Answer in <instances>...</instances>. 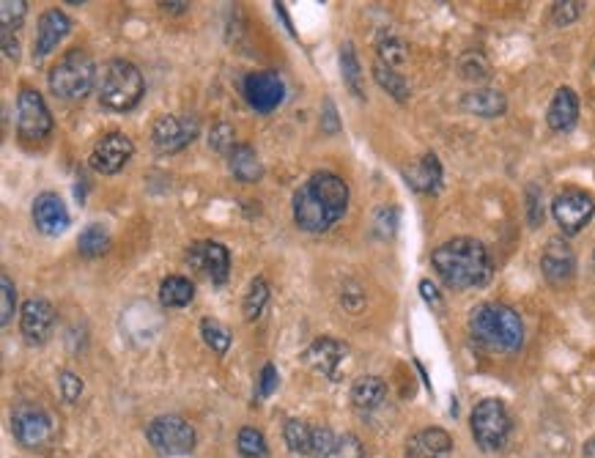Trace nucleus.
Returning a JSON list of instances; mask_svg holds the SVG:
<instances>
[{"instance_id": "obj_15", "label": "nucleus", "mask_w": 595, "mask_h": 458, "mask_svg": "<svg viewBox=\"0 0 595 458\" xmlns=\"http://www.w3.org/2000/svg\"><path fill=\"white\" fill-rule=\"evenodd\" d=\"M349 357V346L346 343L335 341V338H316L310 343L308 352H305V363L319 373L327 376L332 382H340V368Z\"/></svg>"}, {"instance_id": "obj_20", "label": "nucleus", "mask_w": 595, "mask_h": 458, "mask_svg": "<svg viewBox=\"0 0 595 458\" xmlns=\"http://www.w3.org/2000/svg\"><path fill=\"white\" fill-rule=\"evenodd\" d=\"M453 453V439L442 428H425L409 439L406 458H450Z\"/></svg>"}, {"instance_id": "obj_40", "label": "nucleus", "mask_w": 595, "mask_h": 458, "mask_svg": "<svg viewBox=\"0 0 595 458\" xmlns=\"http://www.w3.org/2000/svg\"><path fill=\"white\" fill-rule=\"evenodd\" d=\"M236 132L231 124H214L212 132H209V146H212L214 151H223V154H231V149H234L236 143Z\"/></svg>"}, {"instance_id": "obj_35", "label": "nucleus", "mask_w": 595, "mask_h": 458, "mask_svg": "<svg viewBox=\"0 0 595 458\" xmlns=\"http://www.w3.org/2000/svg\"><path fill=\"white\" fill-rule=\"evenodd\" d=\"M201 335H203V341H206V346H209L212 352L225 354L228 349H231V332L225 330L220 321L203 319L201 321Z\"/></svg>"}, {"instance_id": "obj_19", "label": "nucleus", "mask_w": 595, "mask_h": 458, "mask_svg": "<svg viewBox=\"0 0 595 458\" xmlns=\"http://www.w3.org/2000/svg\"><path fill=\"white\" fill-rule=\"evenodd\" d=\"M541 269L543 277H546L549 283H554V286L568 283L576 272V256L574 250H571V245H568L565 239H560V236H557V239H549V245H546V250H543L541 256Z\"/></svg>"}, {"instance_id": "obj_25", "label": "nucleus", "mask_w": 595, "mask_h": 458, "mask_svg": "<svg viewBox=\"0 0 595 458\" xmlns=\"http://www.w3.org/2000/svg\"><path fill=\"white\" fill-rule=\"evenodd\" d=\"M387 398V384L379 376H362L351 387V404L357 406L360 412H373L379 409Z\"/></svg>"}, {"instance_id": "obj_16", "label": "nucleus", "mask_w": 595, "mask_h": 458, "mask_svg": "<svg viewBox=\"0 0 595 458\" xmlns=\"http://www.w3.org/2000/svg\"><path fill=\"white\" fill-rule=\"evenodd\" d=\"M55 324V308L42 297L28 299L22 305L20 313V330L28 343H44L50 338Z\"/></svg>"}, {"instance_id": "obj_45", "label": "nucleus", "mask_w": 595, "mask_h": 458, "mask_svg": "<svg viewBox=\"0 0 595 458\" xmlns=\"http://www.w3.org/2000/svg\"><path fill=\"white\" fill-rule=\"evenodd\" d=\"M321 129L327 132V135H335L340 129L338 124V113H335V105H332V99L324 102V118H321Z\"/></svg>"}, {"instance_id": "obj_42", "label": "nucleus", "mask_w": 595, "mask_h": 458, "mask_svg": "<svg viewBox=\"0 0 595 458\" xmlns=\"http://www.w3.org/2000/svg\"><path fill=\"white\" fill-rule=\"evenodd\" d=\"M582 9H585V3H579V0H571V3H554L552 20L557 22V25H571L574 20H579Z\"/></svg>"}, {"instance_id": "obj_4", "label": "nucleus", "mask_w": 595, "mask_h": 458, "mask_svg": "<svg viewBox=\"0 0 595 458\" xmlns=\"http://www.w3.org/2000/svg\"><path fill=\"white\" fill-rule=\"evenodd\" d=\"M143 91H146V83H143L140 69L132 61H124V58L107 61L99 77H96L99 102L107 110H116V113H129L132 107H138Z\"/></svg>"}, {"instance_id": "obj_17", "label": "nucleus", "mask_w": 595, "mask_h": 458, "mask_svg": "<svg viewBox=\"0 0 595 458\" xmlns=\"http://www.w3.org/2000/svg\"><path fill=\"white\" fill-rule=\"evenodd\" d=\"M69 31H72V20L66 17L64 11H58V9L44 11L42 17H39V25H36L33 58H36V61L47 58V55L53 53L55 47L69 36Z\"/></svg>"}, {"instance_id": "obj_37", "label": "nucleus", "mask_w": 595, "mask_h": 458, "mask_svg": "<svg viewBox=\"0 0 595 458\" xmlns=\"http://www.w3.org/2000/svg\"><path fill=\"white\" fill-rule=\"evenodd\" d=\"M338 445V437L332 434L327 426H313V437H310V456L313 458H332Z\"/></svg>"}, {"instance_id": "obj_31", "label": "nucleus", "mask_w": 595, "mask_h": 458, "mask_svg": "<svg viewBox=\"0 0 595 458\" xmlns=\"http://www.w3.org/2000/svg\"><path fill=\"white\" fill-rule=\"evenodd\" d=\"M266 302H269V283H266L264 277H255L250 288H247L245 302H242V310H245V319L255 321L261 319V313H264Z\"/></svg>"}, {"instance_id": "obj_8", "label": "nucleus", "mask_w": 595, "mask_h": 458, "mask_svg": "<svg viewBox=\"0 0 595 458\" xmlns=\"http://www.w3.org/2000/svg\"><path fill=\"white\" fill-rule=\"evenodd\" d=\"M17 132L25 140H42L53 132V116L44 105L42 94L36 88H20L17 96Z\"/></svg>"}, {"instance_id": "obj_11", "label": "nucleus", "mask_w": 595, "mask_h": 458, "mask_svg": "<svg viewBox=\"0 0 595 458\" xmlns=\"http://www.w3.org/2000/svg\"><path fill=\"white\" fill-rule=\"evenodd\" d=\"M198 135V121L190 116H160L151 127V143L160 154H176Z\"/></svg>"}, {"instance_id": "obj_24", "label": "nucleus", "mask_w": 595, "mask_h": 458, "mask_svg": "<svg viewBox=\"0 0 595 458\" xmlns=\"http://www.w3.org/2000/svg\"><path fill=\"white\" fill-rule=\"evenodd\" d=\"M228 168H231V173L242 184L261 182V176H264V165L258 160V154L253 151V146H245V143H236L234 149H231V154H228Z\"/></svg>"}, {"instance_id": "obj_36", "label": "nucleus", "mask_w": 595, "mask_h": 458, "mask_svg": "<svg viewBox=\"0 0 595 458\" xmlns=\"http://www.w3.org/2000/svg\"><path fill=\"white\" fill-rule=\"evenodd\" d=\"M458 72H461L464 80L483 83V80H489L491 77V66L480 53H467V55H461V61H458Z\"/></svg>"}, {"instance_id": "obj_41", "label": "nucleus", "mask_w": 595, "mask_h": 458, "mask_svg": "<svg viewBox=\"0 0 595 458\" xmlns=\"http://www.w3.org/2000/svg\"><path fill=\"white\" fill-rule=\"evenodd\" d=\"M58 384H61V395H64V401H69V404H75L77 398L83 395V379H80L77 373L61 371Z\"/></svg>"}, {"instance_id": "obj_29", "label": "nucleus", "mask_w": 595, "mask_h": 458, "mask_svg": "<svg viewBox=\"0 0 595 458\" xmlns=\"http://www.w3.org/2000/svg\"><path fill=\"white\" fill-rule=\"evenodd\" d=\"M77 247H80V253L85 258H96L107 253V247H110V234H107L105 225H88L80 239H77Z\"/></svg>"}, {"instance_id": "obj_44", "label": "nucleus", "mask_w": 595, "mask_h": 458, "mask_svg": "<svg viewBox=\"0 0 595 458\" xmlns=\"http://www.w3.org/2000/svg\"><path fill=\"white\" fill-rule=\"evenodd\" d=\"M277 390V368L272 363L264 365L261 379H258V398H269Z\"/></svg>"}, {"instance_id": "obj_9", "label": "nucleus", "mask_w": 595, "mask_h": 458, "mask_svg": "<svg viewBox=\"0 0 595 458\" xmlns=\"http://www.w3.org/2000/svg\"><path fill=\"white\" fill-rule=\"evenodd\" d=\"M11 431L22 448H42L53 437V420L36 404H20L11 415Z\"/></svg>"}, {"instance_id": "obj_21", "label": "nucleus", "mask_w": 595, "mask_h": 458, "mask_svg": "<svg viewBox=\"0 0 595 458\" xmlns=\"http://www.w3.org/2000/svg\"><path fill=\"white\" fill-rule=\"evenodd\" d=\"M404 179L415 192L436 195L439 187H442V165H439V160H436V154H425L423 160L417 162V165L406 168Z\"/></svg>"}, {"instance_id": "obj_6", "label": "nucleus", "mask_w": 595, "mask_h": 458, "mask_svg": "<svg viewBox=\"0 0 595 458\" xmlns=\"http://www.w3.org/2000/svg\"><path fill=\"white\" fill-rule=\"evenodd\" d=\"M146 439L162 458L187 456L195 450V428L179 415L154 417L146 428Z\"/></svg>"}, {"instance_id": "obj_18", "label": "nucleus", "mask_w": 595, "mask_h": 458, "mask_svg": "<svg viewBox=\"0 0 595 458\" xmlns=\"http://www.w3.org/2000/svg\"><path fill=\"white\" fill-rule=\"evenodd\" d=\"M33 225L42 231L44 236H58L69 228V209L61 195L55 192H42L33 201Z\"/></svg>"}, {"instance_id": "obj_34", "label": "nucleus", "mask_w": 595, "mask_h": 458, "mask_svg": "<svg viewBox=\"0 0 595 458\" xmlns=\"http://www.w3.org/2000/svg\"><path fill=\"white\" fill-rule=\"evenodd\" d=\"M236 448L242 458H266L269 448H266L264 434L258 428H242L236 437Z\"/></svg>"}, {"instance_id": "obj_5", "label": "nucleus", "mask_w": 595, "mask_h": 458, "mask_svg": "<svg viewBox=\"0 0 595 458\" xmlns=\"http://www.w3.org/2000/svg\"><path fill=\"white\" fill-rule=\"evenodd\" d=\"M96 72L94 58L75 47L58 58V64L50 69V91H53L58 99H83L91 88H94Z\"/></svg>"}, {"instance_id": "obj_43", "label": "nucleus", "mask_w": 595, "mask_h": 458, "mask_svg": "<svg viewBox=\"0 0 595 458\" xmlns=\"http://www.w3.org/2000/svg\"><path fill=\"white\" fill-rule=\"evenodd\" d=\"M332 458H365V450H362L360 439L354 437V434H343V437H338V445H335Z\"/></svg>"}, {"instance_id": "obj_23", "label": "nucleus", "mask_w": 595, "mask_h": 458, "mask_svg": "<svg viewBox=\"0 0 595 458\" xmlns=\"http://www.w3.org/2000/svg\"><path fill=\"white\" fill-rule=\"evenodd\" d=\"M576 118H579V99L571 88H560L549 105V113H546L549 127L554 132H568V129H574Z\"/></svg>"}, {"instance_id": "obj_10", "label": "nucleus", "mask_w": 595, "mask_h": 458, "mask_svg": "<svg viewBox=\"0 0 595 458\" xmlns=\"http://www.w3.org/2000/svg\"><path fill=\"white\" fill-rule=\"evenodd\" d=\"M593 212H595L593 195L585 190H565L560 192L552 203L554 220H557V225L563 228V234L568 236L579 234V231L590 223Z\"/></svg>"}, {"instance_id": "obj_2", "label": "nucleus", "mask_w": 595, "mask_h": 458, "mask_svg": "<svg viewBox=\"0 0 595 458\" xmlns=\"http://www.w3.org/2000/svg\"><path fill=\"white\" fill-rule=\"evenodd\" d=\"M431 264L436 275L442 277V283L456 291L486 286L494 275V264H491L486 245L469 236H458L436 247L431 253Z\"/></svg>"}, {"instance_id": "obj_1", "label": "nucleus", "mask_w": 595, "mask_h": 458, "mask_svg": "<svg viewBox=\"0 0 595 458\" xmlns=\"http://www.w3.org/2000/svg\"><path fill=\"white\" fill-rule=\"evenodd\" d=\"M349 187L335 173H313L308 182L294 192V223L302 231L321 234L346 214Z\"/></svg>"}, {"instance_id": "obj_32", "label": "nucleus", "mask_w": 595, "mask_h": 458, "mask_svg": "<svg viewBox=\"0 0 595 458\" xmlns=\"http://www.w3.org/2000/svg\"><path fill=\"white\" fill-rule=\"evenodd\" d=\"M310 437H313V426L302 423V420H288L283 428V439L291 453L299 456H310Z\"/></svg>"}, {"instance_id": "obj_14", "label": "nucleus", "mask_w": 595, "mask_h": 458, "mask_svg": "<svg viewBox=\"0 0 595 458\" xmlns=\"http://www.w3.org/2000/svg\"><path fill=\"white\" fill-rule=\"evenodd\" d=\"M187 261H190V267L198 269L203 277H209L217 286H223L231 272V256L220 242H195L187 250Z\"/></svg>"}, {"instance_id": "obj_13", "label": "nucleus", "mask_w": 595, "mask_h": 458, "mask_svg": "<svg viewBox=\"0 0 595 458\" xmlns=\"http://www.w3.org/2000/svg\"><path fill=\"white\" fill-rule=\"evenodd\" d=\"M286 96V86L277 72L264 69V72H250L245 77V99L250 102L255 113H272L280 107Z\"/></svg>"}, {"instance_id": "obj_30", "label": "nucleus", "mask_w": 595, "mask_h": 458, "mask_svg": "<svg viewBox=\"0 0 595 458\" xmlns=\"http://www.w3.org/2000/svg\"><path fill=\"white\" fill-rule=\"evenodd\" d=\"M25 14H28L25 0H3L0 3V36H14L20 31Z\"/></svg>"}, {"instance_id": "obj_28", "label": "nucleus", "mask_w": 595, "mask_h": 458, "mask_svg": "<svg viewBox=\"0 0 595 458\" xmlns=\"http://www.w3.org/2000/svg\"><path fill=\"white\" fill-rule=\"evenodd\" d=\"M373 77H376V83H379L387 94L395 96L398 102H406V99H409V86H406V80L401 77L398 69H390V66L382 64V61H376V64H373Z\"/></svg>"}, {"instance_id": "obj_22", "label": "nucleus", "mask_w": 595, "mask_h": 458, "mask_svg": "<svg viewBox=\"0 0 595 458\" xmlns=\"http://www.w3.org/2000/svg\"><path fill=\"white\" fill-rule=\"evenodd\" d=\"M461 107H464L467 113H472V116L497 118L508 110V99H505V94H500V91H494V88H475V91H469V94L461 99Z\"/></svg>"}, {"instance_id": "obj_7", "label": "nucleus", "mask_w": 595, "mask_h": 458, "mask_svg": "<svg viewBox=\"0 0 595 458\" xmlns=\"http://www.w3.org/2000/svg\"><path fill=\"white\" fill-rule=\"evenodd\" d=\"M472 437L483 450H500L510 437V415L502 401L486 398L472 409Z\"/></svg>"}, {"instance_id": "obj_48", "label": "nucleus", "mask_w": 595, "mask_h": 458, "mask_svg": "<svg viewBox=\"0 0 595 458\" xmlns=\"http://www.w3.org/2000/svg\"><path fill=\"white\" fill-rule=\"evenodd\" d=\"M162 11H173V14H184L190 9V3H160Z\"/></svg>"}, {"instance_id": "obj_46", "label": "nucleus", "mask_w": 595, "mask_h": 458, "mask_svg": "<svg viewBox=\"0 0 595 458\" xmlns=\"http://www.w3.org/2000/svg\"><path fill=\"white\" fill-rule=\"evenodd\" d=\"M420 294H423V299L431 308L442 310V297H439V291H436V286L431 280H423V283H420Z\"/></svg>"}, {"instance_id": "obj_39", "label": "nucleus", "mask_w": 595, "mask_h": 458, "mask_svg": "<svg viewBox=\"0 0 595 458\" xmlns=\"http://www.w3.org/2000/svg\"><path fill=\"white\" fill-rule=\"evenodd\" d=\"M395 228H398V209L395 206H382L373 217V231H376L379 239H390V236H395Z\"/></svg>"}, {"instance_id": "obj_12", "label": "nucleus", "mask_w": 595, "mask_h": 458, "mask_svg": "<svg viewBox=\"0 0 595 458\" xmlns=\"http://www.w3.org/2000/svg\"><path fill=\"white\" fill-rule=\"evenodd\" d=\"M132 154H135V146L124 132H107L94 143L91 168L102 176H113L132 160Z\"/></svg>"}, {"instance_id": "obj_47", "label": "nucleus", "mask_w": 595, "mask_h": 458, "mask_svg": "<svg viewBox=\"0 0 595 458\" xmlns=\"http://www.w3.org/2000/svg\"><path fill=\"white\" fill-rule=\"evenodd\" d=\"M530 212L532 225L541 223V214H538V187H530Z\"/></svg>"}, {"instance_id": "obj_33", "label": "nucleus", "mask_w": 595, "mask_h": 458, "mask_svg": "<svg viewBox=\"0 0 595 458\" xmlns=\"http://www.w3.org/2000/svg\"><path fill=\"white\" fill-rule=\"evenodd\" d=\"M376 53H379V58H376V61H382V64H387L390 69L404 66L406 58H409V53H406V44L401 42V39H395V36H382V39H379V44H376Z\"/></svg>"}, {"instance_id": "obj_26", "label": "nucleus", "mask_w": 595, "mask_h": 458, "mask_svg": "<svg viewBox=\"0 0 595 458\" xmlns=\"http://www.w3.org/2000/svg\"><path fill=\"white\" fill-rule=\"evenodd\" d=\"M195 297V286L187 277L170 275L160 283V302L165 308H187Z\"/></svg>"}, {"instance_id": "obj_38", "label": "nucleus", "mask_w": 595, "mask_h": 458, "mask_svg": "<svg viewBox=\"0 0 595 458\" xmlns=\"http://www.w3.org/2000/svg\"><path fill=\"white\" fill-rule=\"evenodd\" d=\"M14 308H17V291H14V283H11L9 275H0V324L6 327L14 316Z\"/></svg>"}, {"instance_id": "obj_3", "label": "nucleus", "mask_w": 595, "mask_h": 458, "mask_svg": "<svg viewBox=\"0 0 595 458\" xmlns=\"http://www.w3.org/2000/svg\"><path fill=\"white\" fill-rule=\"evenodd\" d=\"M469 332L472 338L494 352H519L524 343V324L521 316L508 305L486 302L469 313Z\"/></svg>"}, {"instance_id": "obj_27", "label": "nucleus", "mask_w": 595, "mask_h": 458, "mask_svg": "<svg viewBox=\"0 0 595 458\" xmlns=\"http://www.w3.org/2000/svg\"><path fill=\"white\" fill-rule=\"evenodd\" d=\"M340 72H343V83L357 99H365V83H362V66L360 58L354 53V44L346 42L340 47Z\"/></svg>"}]
</instances>
